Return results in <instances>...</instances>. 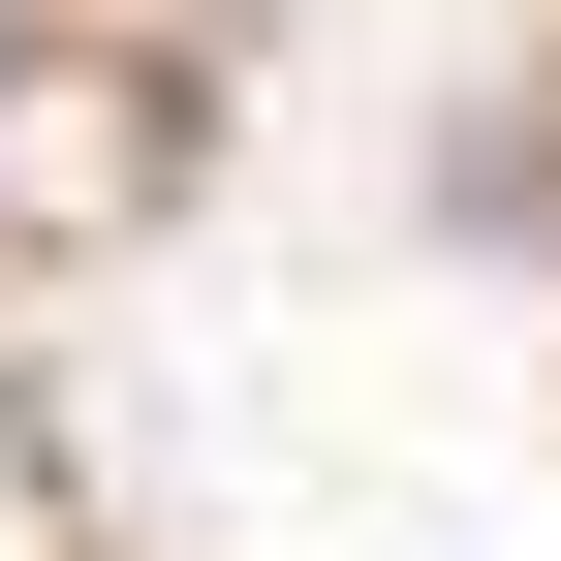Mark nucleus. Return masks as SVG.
Returning a JSON list of instances; mask_svg holds the SVG:
<instances>
[]
</instances>
